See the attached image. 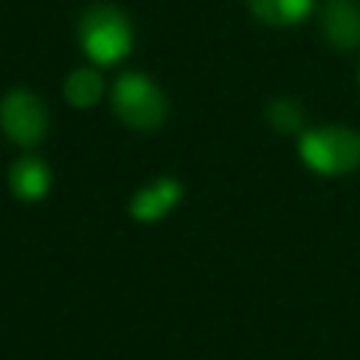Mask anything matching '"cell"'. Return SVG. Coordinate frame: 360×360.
Masks as SVG:
<instances>
[{"label": "cell", "mask_w": 360, "mask_h": 360, "mask_svg": "<svg viewBox=\"0 0 360 360\" xmlns=\"http://www.w3.org/2000/svg\"><path fill=\"white\" fill-rule=\"evenodd\" d=\"M248 6L267 25H292L309 14L312 0H248Z\"/></svg>", "instance_id": "obj_8"}, {"label": "cell", "mask_w": 360, "mask_h": 360, "mask_svg": "<svg viewBox=\"0 0 360 360\" xmlns=\"http://www.w3.org/2000/svg\"><path fill=\"white\" fill-rule=\"evenodd\" d=\"M8 186L11 191L25 200V202H34V200H42L48 194V186H51V174H48V166L37 158H20L11 163V172H8Z\"/></svg>", "instance_id": "obj_7"}, {"label": "cell", "mask_w": 360, "mask_h": 360, "mask_svg": "<svg viewBox=\"0 0 360 360\" xmlns=\"http://www.w3.org/2000/svg\"><path fill=\"white\" fill-rule=\"evenodd\" d=\"M0 127L14 143L34 146L48 129V112L34 93L11 90L0 101Z\"/></svg>", "instance_id": "obj_4"}, {"label": "cell", "mask_w": 360, "mask_h": 360, "mask_svg": "<svg viewBox=\"0 0 360 360\" xmlns=\"http://www.w3.org/2000/svg\"><path fill=\"white\" fill-rule=\"evenodd\" d=\"M104 93V82L96 70L79 68L65 79V98L73 107H93Z\"/></svg>", "instance_id": "obj_9"}, {"label": "cell", "mask_w": 360, "mask_h": 360, "mask_svg": "<svg viewBox=\"0 0 360 360\" xmlns=\"http://www.w3.org/2000/svg\"><path fill=\"white\" fill-rule=\"evenodd\" d=\"M323 34L335 48L360 45V8L349 0H338L323 14Z\"/></svg>", "instance_id": "obj_6"}, {"label": "cell", "mask_w": 360, "mask_h": 360, "mask_svg": "<svg viewBox=\"0 0 360 360\" xmlns=\"http://www.w3.org/2000/svg\"><path fill=\"white\" fill-rule=\"evenodd\" d=\"M82 48L98 65H112L124 59L132 48V28L127 17L112 6H96L84 14L82 28Z\"/></svg>", "instance_id": "obj_1"}, {"label": "cell", "mask_w": 360, "mask_h": 360, "mask_svg": "<svg viewBox=\"0 0 360 360\" xmlns=\"http://www.w3.org/2000/svg\"><path fill=\"white\" fill-rule=\"evenodd\" d=\"M180 183L172 180V177H160V180H152L149 186H143L132 202H129V214L138 219V222H155L160 217H166V211H172L180 200Z\"/></svg>", "instance_id": "obj_5"}, {"label": "cell", "mask_w": 360, "mask_h": 360, "mask_svg": "<svg viewBox=\"0 0 360 360\" xmlns=\"http://www.w3.org/2000/svg\"><path fill=\"white\" fill-rule=\"evenodd\" d=\"M301 158L318 174H346L360 166V135L343 127L312 129L301 138Z\"/></svg>", "instance_id": "obj_2"}, {"label": "cell", "mask_w": 360, "mask_h": 360, "mask_svg": "<svg viewBox=\"0 0 360 360\" xmlns=\"http://www.w3.org/2000/svg\"><path fill=\"white\" fill-rule=\"evenodd\" d=\"M112 107L118 118L135 129H155L166 115L163 93L141 73H127L112 87Z\"/></svg>", "instance_id": "obj_3"}, {"label": "cell", "mask_w": 360, "mask_h": 360, "mask_svg": "<svg viewBox=\"0 0 360 360\" xmlns=\"http://www.w3.org/2000/svg\"><path fill=\"white\" fill-rule=\"evenodd\" d=\"M267 121L281 129V132H290L301 124V107L292 101V98H273L270 107H267Z\"/></svg>", "instance_id": "obj_10"}]
</instances>
